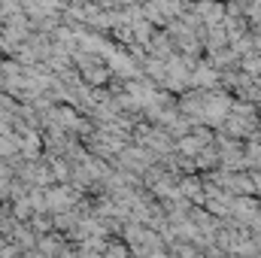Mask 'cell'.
Masks as SVG:
<instances>
[{
    "label": "cell",
    "mask_w": 261,
    "mask_h": 258,
    "mask_svg": "<svg viewBox=\"0 0 261 258\" xmlns=\"http://www.w3.org/2000/svg\"><path fill=\"white\" fill-rule=\"evenodd\" d=\"M73 200H76V194L70 189H49L46 192V207L58 210V213H67V207H73Z\"/></svg>",
    "instance_id": "1"
},
{
    "label": "cell",
    "mask_w": 261,
    "mask_h": 258,
    "mask_svg": "<svg viewBox=\"0 0 261 258\" xmlns=\"http://www.w3.org/2000/svg\"><path fill=\"white\" fill-rule=\"evenodd\" d=\"M40 249H43V255H46V258H52L55 252H61V249H64V240H61V237L46 234V237L40 240Z\"/></svg>",
    "instance_id": "2"
},
{
    "label": "cell",
    "mask_w": 261,
    "mask_h": 258,
    "mask_svg": "<svg viewBox=\"0 0 261 258\" xmlns=\"http://www.w3.org/2000/svg\"><path fill=\"white\" fill-rule=\"evenodd\" d=\"M21 152H24L28 158H34V155L40 152V137L31 134V131H24V137H21Z\"/></svg>",
    "instance_id": "3"
},
{
    "label": "cell",
    "mask_w": 261,
    "mask_h": 258,
    "mask_svg": "<svg viewBox=\"0 0 261 258\" xmlns=\"http://www.w3.org/2000/svg\"><path fill=\"white\" fill-rule=\"evenodd\" d=\"M18 149H21V137H15V134L0 137V155H15Z\"/></svg>",
    "instance_id": "4"
}]
</instances>
